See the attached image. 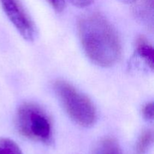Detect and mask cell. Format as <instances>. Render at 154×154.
Returning <instances> with one entry per match:
<instances>
[{
  "label": "cell",
  "instance_id": "obj_10",
  "mask_svg": "<svg viewBox=\"0 0 154 154\" xmlns=\"http://www.w3.org/2000/svg\"><path fill=\"white\" fill-rule=\"evenodd\" d=\"M143 117L147 120H152L153 118V102L147 103L142 108Z\"/></svg>",
  "mask_w": 154,
  "mask_h": 154
},
{
  "label": "cell",
  "instance_id": "obj_7",
  "mask_svg": "<svg viewBox=\"0 0 154 154\" xmlns=\"http://www.w3.org/2000/svg\"><path fill=\"white\" fill-rule=\"evenodd\" d=\"M135 51L151 70L153 69V48L144 36H140L135 42Z\"/></svg>",
  "mask_w": 154,
  "mask_h": 154
},
{
  "label": "cell",
  "instance_id": "obj_3",
  "mask_svg": "<svg viewBox=\"0 0 154 154\" xmlns=\"http://www.w3.org/2000/svg\"><path fill=\"white\" fill-rule=\"evenodd\" d=\"M16 126L21 135L49 144L52 140L53 127L48 114L38 105L24 103L18 109Z\"/></svg>",
  "mask_w": 154,
  "mask_h": 154
},
{
  "label": "cell",
  "instance_id": "obj_12",
  "mask_svg": "<svg viewBox=\"0 0 154 154\" xmlns=\"http://www.w3.org/2000/svg\"><path fill=\"white\" fill-rule=\"evenodd\" d=\"M68 2L78 8H86L93 3V0H67Z\"/></svg>",
  "mask_w": 154,
  "mask_h": 154
},
{
  "label": "cell",
  "instance_id": "obj_4",
  "mask_svg": "<svg viewBox=\"0 0 154 154\" xmlns=\"http://www.w3.org/2000/svg\"><path fill=\"white\" fill-rule=\"evenodd\" d=\"M0 3L11 22L27 41H33L36 28L20 0H0Z\"/></svg>",
  "mask_w": 154,
  "mask_h": 154
},
{
  "label": "cell",
  "instance_id": "obj_6",
  "mask_svg": "<svg viewBox=\"0 0 154 154\" xmlns=\"http://www.w3.org/2000/svg\"><path fill=\"white\" fill-rule=\"evenodd\" d=\"M90 154H123V151L117 140L105 137L95 144Z\"/></svg>",
  "mask_w": 154,
  "mask_h": 154
},
{
  "label": "cell",
  "instance_id": "obj_5",
  "mask_svg": "<svg viewBox=\"0 0 154 154\" xmlns=\"http://www.w3.org/2000/svg\"><path fill=\"white\" fill-rule=\"evenodd\" d=\"M133 11L138 19L153 26V0H137L133 3Z\"/></svg>",
  "mask_w": 154,
  "mask_h": 154
},
{
  "label": "cell",
  "instance_id": "obj_11",
  "mask_svg": "<svg viewBox=\"0 0 154 154\" xmlns=\"http://www.w3.org/2000/svg\"><path fill=\"white\" fill-rule=\"evenodd\" d=\"M47 2L57 12H62L66 8L65 0H47Z\"/></svg>",
  "mask_w": 154,
  "mask_h": 154
},
{
  "label": "cell",
  "instance_id": "obj_2",
  "mask_svg": "<svg viewBox=\"0 0 154 154\" xmlns=\"http://www.w3.org/2000/svg\"><path fill=\"white\" fill-rule=\"evenodd\" d=\"M54 91L65 111L75 123L83 127H90L96 123L97 114L93 102L64 81H57Z\"/></svg>",
  "mask_w": 154,
  "mask_h": 154
},
{
  "label": "cell",
  "instance_id": "obj_1",
  "mask_svg": "<svg viewBox=\"0 0 154 154\" xmlns=\"http://www.w3.org/2000/svg\"><path fill=\"white\" fill-rule=\"evenodd\" d=\"M78 34L87 57L97 66L111 67L121 57L122 48L117 32L98 13L83 15L78 23Z\"/></svg>",
  "mask_w": 154,
  "mask_h": 154
},
{
  "label": "cell",
  "instance_id": "obj_9",
  "mask_svg": "<svg viewBox=\"0 0 154 154\" xmlns=\"http://www.w3.org/2000/svg\"><path fill=\"white\" fill-rule=\"evenodd\" d=\"M0 154H23L19 146L11 139L0 138Z\"/></svg>",
  "mask_w": 154,
  "mask_h": 154
},
{
  "label": "cell",
  "instance_id": "obj_13",
  "mask_svg": "<svg viewBox=\"0 0 154 154\" xmlns=\"http://www.w3.org/2000/svg\"><path fill=\"white\" fill-rule=\"evenodd\" d=\"M119 1L123 3H126V4H133L137 0H119Z\"/></svg>",
  "mask_w": 154,
  "mask_h": 154
},
{
  "label": "cell",
  "instance_id": "obj_8",
  "mask_svg": "<svg viewBox=\"0 0 154 154\" xmlns=\"http://www.w3.org/2000/svg\"><path fill=\"white\" fill-rule=\"evenodd\" d=\"M153 132L150 130H145L141 134L136 144V154H146L147 150L153 143Z\"/></svg>",
  "mask_w": 154,
  "mask_h": 154
}]
</instances>
